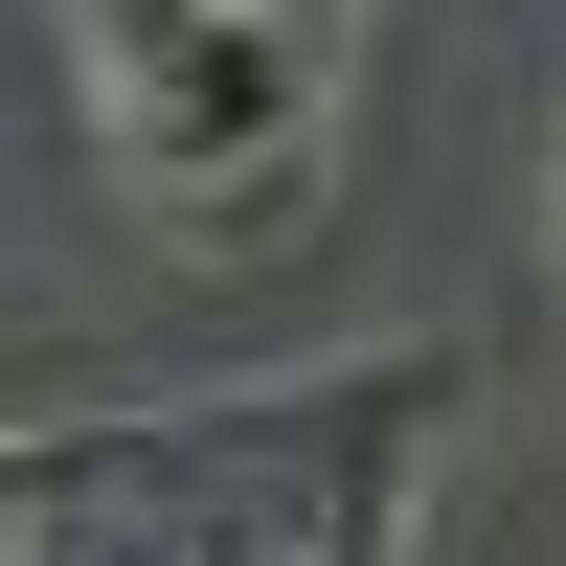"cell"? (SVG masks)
I'll use <instances>...</instances> for the list:
<instances>
[{"label": "cell", "mask_w": 566, "mask_h": 566, "mask_svg": "<svg viewBox=\"0 0 566 566\" xmlns=\"http://www.w3.org/2000/svg\"><path fill=\"white\" fill-rule=\"evenodd\" d=\"M69 45H91V114H114V159L159 181L181 227L295 205L317 114H340V45L250 23V0H69Z\"/></svg>", "instance_id": "obj_1"}, {"label": "cell", "mask_w": 566, "mask_h": 566, "mask_svg": "<svg viewBox=\"0 0 566 566\" xmlns=\"http://www.w3.org/2000/svg\"><path fill=\"white\" fill-rule=\"evenodd\" d=\"M23 522H45V431H0V566H23Z\"/></svg>", "instance_id": "obj_2"}, {"label": "cell", "mask_w": 566, "mask_h": 566, "mask_svg": "<svg viewBox=\"0 0 566 566\" xmlns=\"http://www.w3.org/2000/svg\"><path fill=\"white\" fill-rule=\"evenodd\" d=\"M250 23H295V45H340V0H250Z\"/></svg>", "instance_id": "obj_3"}]
</instances>
